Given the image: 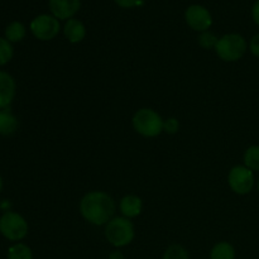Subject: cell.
<instances>
[{
  "mask_svg": "<svg viewBox=\"0 0 259 259\" xmlns=\"http://www.w3.org/2000/svg\"><path fill=\"white\" fill-rule=\"evenodd\" d=\"M134 131L146 138H154L163 132V119L157 111L142 108L136 111L132 119Z\"/></svg>",
  "mask_w": 259,
  "mask_h": 259,
  "instance_id": "cell-3",
  "label": "cell"
},
{
  "mask_svg": "<svg viewBox=\"0 0 259 259\" xmlns=\"http://www.w3.org/2000/svg\"><path fill=\"white\" fill-rule=\"evenodd\" d=\"M254 172L244 164L234 166L228 174V185L230 190L240 196L249 194L254 187Z\"/></svg>",
  "mask_w": 259,
  "mask_h": 259,
  "instance_id": "cell-6",
  "label": "cell"
},
{
  "mask_svg": "<svg viewBox=\"0 0 259 259\" xmlns=\"http://www.w3.org/2000/svg\"><path fill=\"white\" fill-rule=\"evenodd\" d=\"M8 259H33L32 249L27 244L17 243L8 249Z\"/></svg>",
  "mask_w": 259,
  "mask_h": 259,
  "instance_id": "cell-17",
  "label": "cell"
},
{
  "mask_svg": "<svg viewBox=\"0 0 259 259\" xmlns=\"http://www.w3.org/2000/svg\"><path fill=\"white\" fill-rule=\"evenodd\" d=\"M17 93L14 77L5 71H0V110L8 109L13 103Z\"/></svg>",
  "mask_w": 259,
  "mask_h": 259,
  "instance_id": "cell-10",
  "label": "cell"
},
{
  "mask_svg": "<svg viewBox=\"0 0 259 259\" xmlns=\"http://www.w3.org/2000/svg\"><path fill=\"white\" fill-rule=\"evenodd\" d=\"M18 119L9 109L0 110V136H12L17 132Z\"/></svg>",
  "mask_w": 259,
  "mask_h": 259,
  "instance_id": "cell-13",
  "label": "cell"
},
{
  "mask_svg": "<svg viewBox=\"0 0 259 259\" xmlns=\"http://www.w3.org/2000/svg\"><path fill=\"white\" fill-rule=\"evenodd\" d=\"M50 10L58 20H68L80 10L81 0H50Z\"/></svg>",
  "mask_w": 259,
  "mask_h": 259,
  "instance_id": "cell-9",
  "label": "cell"
},
{
  "mask_svg": "<svg viewBox=\"0 0 259 259\" xmlns=\"http://www.w3.org/2000/svg\"><path fill=\"white\" fill-rule=\"evenodd\" d=\"M249 45L247 43L245 38L238 33H228L219 38L215 47L218 57L225 62H237L242 60L245 55Z\"/></svg>",
  "mask_w": 259,
  "mask_h": 259,
  "instance_id": "cell-2",
  "label": "cell"
},
{
  "mask_svg": "<svg viewBox=\"0 0 259 259\" xmlns=\"http://www.w3.org/2000/svg\"><path fill=\"white\" fill-rule=\"evenodd\" d=\"M25 34H27V29H25V25L23 24L22 22H18V20H14V22H10L9 24L7 25L5 28V39L8 42L13 43H18L22 42L24 39Z\"/></svg>",
  "mask_w": 259,
  "mask_h": 259,
  "instance_id": "cell-14",
  "label": "cell"
},
{
  "mask_svg": "<svg viewBox=\"0 0 259 259\" xmlns=\"http://www.w3.org/2000/svg\"><path fill=\"white\" fill-rule=\"evenodd\" d=\"M119 207H120V211L124 218L132 219V218H137L141 215L143 204H142L141 197H138L137 195H126L120 200Z\"/></svg>",
  "mask_w": 259,
  "mask_h": 259,
  "instance_id": "cell-12",
  "label": "cell"
},
{
  "mask_svg": "<svg viewBox=\"0 0 259 259\" xmlns=\"http://www.w3.org/2000/svg\"><path fill=\"white\" fill-rule=\"evenodd\" d=\"M14 56V48L10 42H8L5 38L0 37V66H4L12 61Z\"/></svg>",
  "mask_w": 259,
  "mask_h": 259,
  "instance_id": "cell-18",
  "label": "cell"
},
{
  "mask_svg": "<svg viewBox=\"0 0 259 259\" xmlns=\"http://www.w3.org/2000/svg\"><path fill=\"white\" fill-rule=\"evenodd\" d=\"M115 202L104 191H90L81 199L80 214L90 224L106 225L114 217Z\"/></svg>",
  "mask_w": 259,
  "mask_h": 259,
  "instance_id": "cell-1",
  "label": "cell"
},
{
  "mask_svg": "<svg viewBox=\"0 0 259 259\" xmlns=\"http://www.w3.org/2000/svg\"><path fill=\"white\" fill-rule=\"evenodd\" d=\"M249 51L252 52L253 56H255V57L259 58V33L250 39Z\"/></svg>",
  "mask_w": 259,
  "mask_h": 259,
  "instance_id": "cell-23",
  "label": "cell"
},
{
  "mask_svg": "<svg viewBox=\"0 0 259 259\" xmlns=\"http://www.w3.org/2000/svg\"><path fill=\"white\" fill-rule=\"evenodd\" d=\"M28 223L20 214L7 211L0 218V233L10 242H19L28 234Z\"/></svg>",
  "mask_w": 259,
  "mask_h": 259,
  "instance_id": "cell-5",
  "label": "cell"
},
{
  "mask_svg": "<svg viewBox=\"0 0 259 259\" xmlns=\"http://www.w3.org/2000/svg\"><path fill=\"white\" fill-rule=\"evenodd\" d=\"M30 32L37 39L39 40H52L60 33V20L56 17L50 14L37 15L34 19L30 22Z\"/></svg>",
  "mask_w": 259,
  "mask_h": 259,
  "instance_id": "cell-7",
  "label": "cell"
},
{
  "mask_svg": "<svg viewBox=\"0 0 259 259\" xmlns=\"http://www.w3.org/2000/svg\"><path fill=\"white\" fill-rule=\"evenodd\" d=\"M63 34L68 42L75 45V43H80L85 39L86 28L81 20L71 18V19L66 20V24L63 27Z\"/></svg>",
  "mask_w": 259,
  "mask_h": 259,
  "instance_id": "cell-11",
  "label": "cell"
},
{
  "mask_svg": "<svg viewBox=\"0 0 259 259\" xmlns=\"http://www.w3.org/2000/svg\"><path fill=\"white\" fill-rule=\"evenodd\" d=\"M210 259H235V249L230 243L219 242L212 247Z\"/></svg>",
  "mask_w": 259,
  "mask_h": 259,
  "instance_id": "cell-15",
  "label": "cell"
},
{
  "mask_svg": "<svg viewBox=\"0 0 259 259\" xmlns=\"http://www.w3.org/2000/svg\"><path fill=\"white\" fill-rule=\"evenodd\" d=\"M134 225L124 217L113 218L105 225V238L113 247L121 248L131 244L134 239Z\"/></svg>",
  "mask_w": 259,
  "mask_h": 259,
  "instance_id": "cell-4",
  "label": "cell"
},
{
  "mask_svg": "<svg viewBox=\"0 0 259 259\" xmlns=\"http://www.w3.org/2000/svg\"><path fill=\"white\" fill-rule=\"evenodd\" d=\"M187 25L196 32H206L212 24V17L209 10L199 4L190 5L185 12Z\"/></svg>",
  "mask_w": 259,
  "mask_h": 259,
  "instance_id": "cell-8",
  "label": "cell"
},
{
  "mask_svg": "<svg viewBox=\"0 0 259 259\" xmlns=\"http://www.w3.org/2000/svg\"><path fill=\"white\" fill-rule=\"evenodd\" d=\"M258 191H259V180H258Z\"/></svg>",
  "mask_w": 259,
  "mask_h": 259,
  "instance_id": "cell-27",
  "label": "cell"
},
{
  "mask_svg": "<svg viewBox=\"0 0 259 259\" xmlns=\"http://www.w3.org/2000/svg\"><path fill=\"white\" fill-rule=\"evenodd\" d=\"M109 259H124V255L123 253L115 250V252H113L110 255H109Z\"/></svg>",
  "mask_w": 259,
  "mask_h": 259,
  "instance_id": "cell-25",
  "label": "cell"
},
{
  "mask_svg": "<svg viewBox=\"0 0 259 259\" xmlns=\"http://www.w3.org/2000/svg\"><path fill=\"white\" fill-rule=\"evenodd\" d=\"M244 166L252 169L253 172H259V146H250L245 149L243 156Z\"/></svg>",
  "mask_w": 259,
  "mask_h": 259,
  "instance_id": "cell-16",
  "label": "cell"
},
{
  "mask_svg": "<svg viewBox=\"0 0 259 259\" xmlns=\"http://www.w3.org/2000/svg\"><path fill=\"white\" fill-rule=\"evenodd\" d=\"M114 2L120 8H125V9L138 7V5L142 4V0H114Z\"/></svg>",
  "mask_w": 259,
  "mask_h": 259,
  "instance_id": "cell-22",
  "label": "cell"
},
{
  "mask_svg": "<svg viewBox=\"0 0 259 259\" xmlns=\"http://www.w3.org/2000/svg\"><path fill=\"white\" fill-rule=\"evenodd\" d=\"M180 129V121L176 118H168L163 120V132L167 134H176Z\"/></svg>",
  "mask_w": 259,
  "mask_h": 259,
  "instance_id": "cell-21",
  "label": "cell"
},
{
  "mask_svg": "<svg viewBox=\"0 0 259 259\" xmlns=\"http://www.w3.org/2000/svg\"><path fill=\"white\" fill-rule=\"evenodd\" d=\"M252 18H253V22L259 27V0L253 4L252 7Z\"/></svg>",
  "mask_w": 259,
  "mask_h": 259,
  "instance_id": "cell-24",
  "label": "cell"
},
{
  "mask_svg": "<svg viewBox=\"0 0 259 259\" xmlns=\"http://www.w3.org/2000/svg\"><path fill=\"white\" fill-rule=\"evenodd\" d=\"M219 40V38L214 34V33L209 32H202L201 34L199 35V45L201 46L205 50H211V48L217 47V43Z\"/></svg>",
  "mask_w": 259,
  "mask_h": 259,
  "instance_id": "cell-20",
  "label": "cell"
},
{
  "mask_svg": "<svg viewBox=\"0 0 259 259\" xmlns=\"http://www.w3.org/2000/svg\"><path fill=\"white\" fill-rule=\"evenodd\" d=\"M3 187H4V182H3V177L2 175H0V194H2L3 191Z\"/></svg>",
  "mask_w": 259,
  "mask_h": 259,
  "instance_id": "cell-26",
  "label": "cell"
},
{
  "mask_svg": "<svg viewBox=\"0 0 259 259\" xmlns=\"http://www.w3.org/2000/svg\"><path fill=\"white\" fill-rule=\"evenodd\" d=\"M162 259H190L189 253L182 245L172 244L167 248Z\"/></svg>",
  "mask_w": 259,
  "mask_h": 259,
  "instance_id": "cell-19",
  "label": "cell"
}]
</instances>
